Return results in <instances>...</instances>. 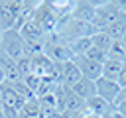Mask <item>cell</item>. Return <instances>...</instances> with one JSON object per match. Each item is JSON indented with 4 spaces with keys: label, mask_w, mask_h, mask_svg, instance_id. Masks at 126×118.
<instances>
[{
    "label": "cell",
    "mask_w": 126,
    "mask_h": 118,
    "mask_svg": "<svg viewBox=\"0 0 126 118\" xmlns=\"http://www.w3.org/2000/svg\"><path fill=\"white\" fill-rule=\"evenodd\" d=\"M114 110H116V108H114ZM114 110H112V112H108V114H104L102 118H114Z\"/></svg>",
    "instance_id": "obj_29"
},
{
    "label": "cell",
    "mask_w": 126,
    "mask_h": 118,
    "mask_svg": "<svg viewBox=\"0 0 126 118\" xmlns=\"http://www.w3.org/2000/svg\"><path fill=\"white\" fill-rule=\"evenodd\" d=\"M6 83V75H4V71H2V67H0V87Z\"/></svg>",
    "instance_id": "obj_27"
},
{
    "label": "cell",
    "mask_w": 126,
    "mask_h": 118,
    "mask_svg": "<svg viewBox=\"0 0 126 118\" xmlns=\"http://www.w3.org/2000/svg\"><path fill=\"white\" fill-rule=\"evenodd\" d=\"M33 20L41 26V30L45 31V35H47V33H53L55 28H57V24H59V18H57L55 12L51 10L49 2H37L35 12H33Z\"/></svg>",
    "instance_id": "obj_2"
},
{
    "label": "cell",
    "mask_w": 126,
    "mask_h": 118,
    "mask_svg": "<svg viewBox=\"0 0 126 118\" xmlns=\"http://www.w3.org/2000/svg\"><path fill=\"white\" fill-rule=\"evenodd\" d=\"M114 108H116L120 114H124V116H126V100H120V102H116V104H114Z\"/></svg>",
    "instance_id": "obj_23"
},
{
    "label": "cell",
    "mask_w": 126,
    "mask_h": 118,
    "mask_svg": "<svg viewBox=\"0 0 126 118\" xmlns=\"http://www.w3.org/2000/svg\"><path fill=\"white\" fill-rule=\"evenodd\" d=\"M94 10H96V4H93V2H75L69 16H71V20L91 24L94 18Z\"/></svg>",
    "instance_id": "obj_7"
},
{
    "label": "cell",
    "mask_w": 126,
    "mask_h": 118,
    "mask_svg": "<svg viewBox=\"0 0 126 118\" xmlns=\"http://www.w3.org/2000/svg\"><path fill=\"white\" fill-rule=\"evenodd\" d=\"M0 49L14 61H18L20 57H24V39L16 30H6L2 31L0 37Z\"/></svg>",
    "instance_id": "obj_1"
},
{
    "label": "cell",
    "mask_w": 126,
    "mask_h": 118,
    "mask_svg": "<svg viewBox=\"0 0 126 118\" xmlns=\"http://www.w3.org/2000/svg\"><path fill=\"white\" fill-rule=\"evenodd\" d=\"M18 33L22 35V39L24 41H45V31L41 30V26L32 18L28 24H24L20 30H18Z\"/></svg>",
    "instance_id": "obj_8"
},
{
    "label": "cell",
    "mask_w": 126,
    "mask_h": 118,
    "mask_svg": "<svg viewBox=\"0 0 126 118\" xmlns=\"http://www.w3.org/2000/svg\"><path fill=\"white\" fill-rule=\"evenodd\" d=\"M81 114H77V112H71V110H63L61 114H59V118H79Z\"/></svg>",
    "instance_id": "obj_24"
},
{
    "label": "cell",
    "mask_w": 126,
    "mask_h": 118,
    "mask_svg": "<svg viewBox=\"0 0 126 118\" xmlns=\"http://www.w3.org/2000/svg\"><path fill=\"white\" fill-rule=\"evenodd\" d=\"M120 41H122V43H124V45H126V33H124V35H122V39H120Z\"/></svg>",
    "instance_id": "obj_30"
},
{
    "label": "cell",
    "mask_w": 126,
    "mask_h": 118,
    "mask_svg": "<svg viewBox=\"0 0 126 118\" xmlns=\"http://www.w3.org/2000/svg\"><path fill=\"white\" fill-rule=\"evenodd\" d=\"M108 59L126 63V45H124L120 39H114V41L110 43V47H108Z\"/></svg>",
    "instance_id": "obj_16"
},
{
    "label": "cell",
    "mask_w": 126,
    "mask_h": 118,
    "mask_svg": "<svg viewBox=\"0 0 126 118\" xmlns=\"http://www.w3.org/2000/svg\"><path fill=\"white\" fill-rule=\"evenodd\" d=\"M94 87H96V96H100L102 100H106V102H110V104H114L116 102V98H118V94H120V87H118V83H114V81H106V79H96L94 81Z\"/></svg>",
    "instance_id": "obj_5"
},
{
    "label": "cell",
    "mask_w": 126,
    "mask_h": 118,
    "mask_svg": "<svg viewBox=\"0 0 126 118\" xmlns=\"http://www.w3.org/2000/svg\"><path fill=\"white\" fill-rule=\"evenodd\" d=\"M71 90H73V94H77L81 100H89V98H93L94 94H96V87H94V81H91V79H85V77H81L73 87H71Z\"/></svg>",
    "instance_id": "obj_10"
},
{
    "label": "cell",
    "mask_w": 126,
    "mask_h": 118,
    "mask_svg": "<svg viewBox=\"0 0 126 118\" xmlns=\"http://www.w3.org/2000/svg\"><path fill=\"white\" fill-rule=\"evenodd\" d=\"M16 69H18V73H20V77H22V79H24L26 75H30V73H32L30 57H20V59L16 61Z\"/></svg>",
    "instance_id": "obj_20"
},
{
    "label": "cell",
    "mask_w": 126,
    "mask_h": 118,
    "mask_svg": "<svg viewBox=\"0 0 126 118\" xmlns=\"http://www.w3.org/2000/svg\"><path fill=\"white\" fill-rule=\"evenodd\" d=\"M0 67H2L4 75H6V83L22 81V77H20V73H18V69H16V61H14V59H10L2 49H0Z\"/></svg>",
    "instance_id": "obj_12"
},
{
    "label": "cell",
    "mask_w": 126,
    "mask_h": 118,
    "mask_svg": "<svg viewBox=\"0 0 126 118\" xmlns=\"http://www.w3.org/2000/svg\"><path fill=\"white\" fill-rule=\"evenodd\" d=\"M30 63H32V75H37L39 79H43V77H51V75H53V67H55V63H53L45 53H39V55L32 57Z\"/></svg>",
    "instance_id": "obj_6"
},
{
    "label": "cell",
    "mask_w": 126,
    "mask_h": 118,
    "mask_svg": "<svg viewBox=\"0 0 126 118\" xmlns=\"http://www.w3.org/2000/svg\"><path fill=\"white\" fill-rule=\"evenodd\" d=\"M85 57H89V59H93V61H96V63H100V65H102V63H104V61L108 59V53L93 45V47H91V49L87 51V55H85Z\"/></svg>",
    "instance_id": "obj_19"
},
{
    "label": "cell",
    "mask_w": 126,
    "mask_h": 118,
    "mask_svg": "<svg viewBox=\"0 0 126 118\" xmlns=\"http://www.w3.org/2000/svg\"><path fill=\"white\" fill-rule=\"evenodd\" d=\"M0 108H2V90H0Z\"/></svg>",
    "instance_id": "obj_31"
},
{
    "label": "cell",
    "mask_w": 126,
    "mask_h": 118,
    "mask_svg": "<svg viewBox=\"0 0 126 118\" xmlns=\"http://www.w3.org/2000/svg\"><path fill=\"white\" fill-rule=\"evenodd\" d=\"M67 45H69V49L73 51V57H75V55H87V51L93 47V41H91V37H77Z\"/></svg>",
    "instance_id": "obj_15"
},
{
    "label": "cell",
    "mask_w": 126,
    "mask_h": 118,
    "mask_svg": "<svg viewBox=\"0 0 126 118\" xmlns=\"http://www.w3.org/2000/svg\"><path fill=\"white\" fill-rule=\"evenodd\" d=\"M41 116V108H39V102L37 98H32V100H26V104L22 106L18 118H39Z\"/></svg>",
    "instance_id": "obj_14"
},
{
    "label": "cell",
    "mask_w": 126,
    "mask_h": 118,
    "mask_svg": "<svg viewBox=\"0 0 126 118\" xmlns=\"http://www.w3.org/2000/svg\"><path fill=\"white\" fill-rule=\"evenodd\" d=\"M106 33L110 35V39H112V41H114V39H122V35L126 33V16H124L122 20L114 22V24L106 30Z\"/></svg>",
    "instance_id": "obj_18"
},
{
    "label": "cell",
    "mask_w": 126,
    "mask_h": 118,
    "mask_svg": "<svg viewBox=\"0 0 126 118\" xmlns=\"http://www.w3.org/2000/svg\"><path fill=\"white\" fill-rule=\"evenodd\" d=\"M120 100H126V87H124V88H120V94H118L116 102H120ZM116 102H114V104H116Z\"/></svg>",
    "instance_id": "obj_25"
},
{
    "label": "cell",
    "mask_w": 126,
    "mask_h": 118,
    "mask_svg": "<svg viewBox=\"0 0 126 118\" xmlns=\"http://www.w3.org/2000/svg\"><path fill=\"white\" fill-rule=\"evenodd\" d=\"M122 69H124V63H120V61H112V59H106L104 63H102V79H106V81H118V77H120V73H122Z\"/></svg>",
    "instance_id": "obj_13"
},
{
    "label": "cell",
    "mask_w": 126,
    "mask_h": 118,
    "mask_svg": "<svg viewBox=\"0 0 126 118\" xmlns=\"http://www.w3.org/2000/svg\"><path fill=\"white\" fill-rule=\"evenodd\" d=\"M85 110L87 112H91V114H94V116H104V114H108V112H112L114 110V104H110V102H106V100H102L100 96H93V98H89V100H85Z\"/></svg>",
    "instance_id": "obj_9"
},
{
    "label": "cell",
    "mask_w": 126,
    "mask_h": 118,
    "mask_svg": "<svg viewBox=\"0 0 126 118\" xmlns=\"http://www.w3.org/2000/svg\"><path fill=\"white\" fill-rule=\"evenodd\" d=\"M71 61L77 65V69L81 71V75L85 79H91V81L100 79V75H102V65L100 63H96V61H93V59H89L85 55H75Z\"/></svg>",
    "instance_id": "obj_3"
},
{
    "label": "cell",
    "mask_w": 126,
    "mask_h": 118,
    "mask_svg": "<svg viewBox=\"0 0 126 118\" xmlns=\"http://www.w3.org/2000/svg\"><path fill=\"white\" fill-rule=\"evenodd\" d=\"M81 77H83V75H81V71L77 69V65H75L73 61H65V63L61 65V85H63V87L71 88Z\"/></svg>",
    "instance_id": "obj_11"
},
{
    "label": "cell",
    "mask_w": 126,
    "mask_h": 118,
    "mask_svg": "<svg viewBox=\"0 0 126 118\" xmlns=\"http://www.w3.org/2000/svg\"><path fill=\"white\" fill-rule=\"evenodd\" d=\"M0 118H6V116H4V112H2V108H0Z\"/></svg>",
    "instance_id": "obj_32"
},
{
    "label": "cell",
    "mask_w": 126,
    "mask_h": 118,
    "mask_svg": "<svg viewBox=\"0 0 126 118\" xmlns=\"http://www.w3.org/2000/svg\"><path fill=\"white\" fill-rule=\"evenodd\" d=\"M22 81L26 83V87H28V88H30L33 94L37 92V88H39V83H41V79H39L37 75H32V73H30V75H26Z\"/></svg>",
    "instance_id": "obj_21"
},
{
    "label": "cell",
    "mask_w": 126,
    "mask_h": 118,
    "mask_svg": "<svg viewBox=\"0 0 126 118\" xmlns=\"http://www.w3.org/2000/svg\"><path fill=\"white\" fill-rule=\"evenodd\" d=\"M116 83H118V87H120V88H124V87H126V63H124V69H122V73H120V77H118V81H116Z\"/></svg>",
    "instance_id": "obj_22"
},
{
    "label": "cell",
    "mask_w": 126,
    "mask_h": 118,
    "mask_svg": "<svg viewBox=\"0 0 126 118\" xmlns=\"http://www.w3.org/2000/svg\"><path fill=\"white\" fill-rule=\"evenodd\" d=\"M91 41H93L94 47H98V49H102V51H106V53H108V47H110V43H112V39H110V35H108L106 31L93 33V35H91Z\"/></svg>",
    "instance_id": "obj_17"
},
{
    "label": "cell",
    "mask_w": 126,
    "mask_h": 118,
    "mask_svg": "<svg viewBox=\"0 0 126 118\" xmlns=\"http://www.w3.org/2000/svg\"><path fill=\"white\" fill-rule=\"evenodd\" d=\"M114 118H126V116H124V114H120L118 110H114Z\"/></svg>",
    "instance_id": "obj_28"
},
{
    "label": "cell",
    "mask_w": 126,
    "mask_h": 118,
    "mask_svg": "<svg viewBox=\"0 0 126 118\" xmlns=\"http://www.w3.org/2000/svg\"><path fill=\"white\" fill-rule=\"evenodd\" d=\"M22 2H10V0L0 2V31L14 30V22H16V14Z\"/></svg>",
    "instance_id": "obj_4"
},
{
    "label": "cell",
    "mask_w": 126,
    "mask_h": 118,
    "mask_svg": "<svg viewBox=\"0 0 126 118\" xmlns=\"http://www.w3.org/2000/svg\"><path fill=\"white\" fill-rule=\"evenodd\" d=\"M79 118H100V116H94V114H91V112H87V110H85V112H83Z\"/></svg>",
    "instance_id": "obj_26"
}]
</instances>
